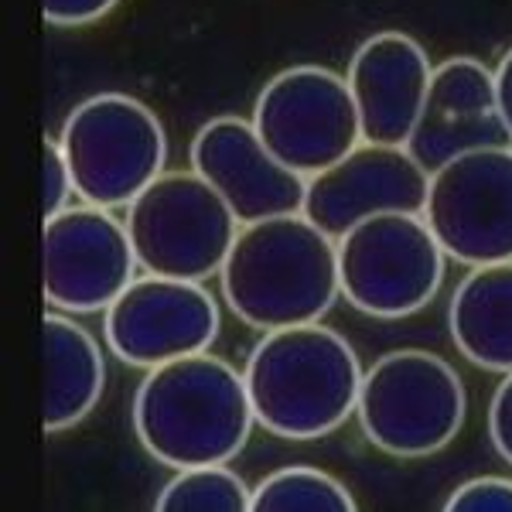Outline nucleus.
Masks as SVG:
<instances>
[{
    "mask_svg": "<svg viewBox=\"0 0 512 512\" xmlns=\"http://www.w3.org/2000/svg\"><path fill=\"white\" fill-rule=\"evenodd\" d=\"M256 424L246 376L209 352L147 369L134 393V431L168 468L229 465Z\"/></svg>",
    "mask_w": 512,
    "mask_h": 512,
    "instance_id": "f257e3e1",
    "label": "nucleus"
},
{
    "mask_svg": "<svg viewBox=\"0 0 512 512\" xmlns=\"http://www.w3.org/2000/svg\"><path fill=\"white\" fill-rule=\"evenodd\" d=\"M229 311L250 328H291L321 321L342 294L338 239L304 212L239 226L219 270Z\"/></svg>",
    "mask_w": 512,
    "mask_h": 512,
    "instance_id": "f03ea898",
    "label": "nucleus"
},
{
    "mask_svg": "<svg viewBox=\"0 0 512 512\" xmlns=\"http://www.w3.org/2000/svg\"><path fill=\"white\" fill-rule=\"evenodd\" d=\"M243 376L263 431L287 441H315L355 414L366 373L342 332L308 321L263 335Z\"/></svg>",
    "mask_w": 512,
    "mask_h": 512,
    "instance_id": "7ed1b4c3",
    "label": "nucleus"
},
{
    "mask_svg": "<svg viewBox=\"0 0 512 512\" xmlns=\"http://www.w3.org/2000/svg\"><path fill=\"white\" fill-rule=\"evenodd\" d=\"M59 144L76 195L110 212L127 209L168 164V137L158 113L123 93L82 99L65 117Z\"/></svg>",
    "mask_w": 512,
    "mask_h": 512,
    "instance_id": "20e7f679",
    "label": "nucleus"
},
{
    "mask_svg": "<svg viewBox=\"0 0 512 512\" xmlns=\"http://www.w3.org/2000/svg\"><path fill=\"white\" fill-rule=\"evenodd\" d=\"M468 396L458 369L424 349L386 352L359 390V424L369 444L393 458H427L458 437Z\"/></svg>",
    "mask_w": 512,
    "mask_h": 512,
    "instance_id": "39448f33",
    "label": "nucleus"
},
{
    "mask_svg": "<svg viewBox=\"0 0 512 512\" xmlns=\"http://www.w3.org/2000/svg\"><path fill=\"white\" fill-rule=\"evenodd\" d=\"M123 222L144 274L198 284L219 274L243 226L198 171H164L127 205Z\"/></svg>",
    "mask_w": 512,
    "mask_h": 512,
    "instance_id": "423d86ee",
    "label": "nucleus"
},
{
    "mask_svg": "<svg viewBox=\"0 0 512 512\" xmlns=\"http://www.w3.org/2000/svg\"><path fill=\"white\" fill-rule=\"evenodd\" d=\"M448 253L424 212L369 216L338 239L342 297L369 318H407L444 284Z\"/></svg>",
    "mask_w": 512,
    "mask_h": 512,
    "instance_id": "0eeeda50",
    "label": "nucleus"
},
{
    "mask_svg": "<svg viewBox=\"0 0 512 512\" xmlns=\"http://www.w3.org/2000/svg\"><path fill=\"white\" fill-rule=\"evenodd\" d=\"M253 127L280 164L315 178L362 144L349 79L325 65H294L260 89Z\"/></svg>",
    "mask_w": 512,
    "mask_h": 512,
    "instance_id": "6e6552de",
    "label": "nucleus"
},
{
    "mask_svg": "<svg viewBox=\"0 0 512 512\" xmlns=\"http://www.w3.org/2000/svg\"><path fill=\"white\" fill-rule=\"evenodd\" d=\"M424 219L454 263L512 260V147L461 154L431 171Z\"/></svg>",
    "mask_w": 512,
    "mask_h": 512,
    "instance_id": "1a4fd4ad",
    "label": "nucleus"
},
{
    "mask_svg": "<svg viewBox=\"0 0 512 512\" xmlns=\"http://www.w3.org/2000/svg\"><path fill=\"white\" fill-rule=\"evenodd\" d=\"M127 222L99 205H69L45 219V301L65 315L106 311L137 280Z\"/></svg>",
    "mask_w": 512,
    "mask_h": 512,
    "instance_id": "9d476101",
    "label": "nucleus"
},
{
    "mask_svg": "<svg viewBox=\"0 0 512 512\" xmlns=\"http://www.w3.org/2000/svg\"><path fill=\"white\" fill-rule=\"evenodd\" d=\"M219 304L198 280L144 274L103 311V335L127 366L154 369L209 352L219 338Z\"/></svg>",
    "mask_w": 512,
    "mask_h": 512,
    "instance_id": "9b49d317",
    "label": "nucleus"
},
{
    "mask_svg": "<svg viewBox=\"0 0 512 512\" xmlns=\"http://www.w3.org/2000/svg\"><path fill=\"white\" fill-rule=\"evenodd\" d=\"M431 171L407 147H386L362 140L352 154L308 178L304 216L342 239L352 226L383 212H424Z\"/></svg>",
    "mask_w": 512,
    "mask_h": 512,
    "instance_id": "f8f14e48",
    "label": "nucleus"
},
{
    "mask_svg": "<svg viewBox=\"0 0 512 512\" xmlns=\"http://www.w3.org/2000/svg\"><path fill=\"white\" fill-rule=\"evenodd\" d=\"M188 158H192V171H198L226 198L243 226L304 209L308 178L280 164L267 151L253 120H209L195 134Z\"/></svg>",
    "mask_w": 512,
    "mask_h": 512,
    "instance_id": "ddd939ff",
    "label": "nucleus"
},
{
    "mask_svg": "<svg viewBox=\"0 0 512 512\" xmlns=\"http://www.w3.org/2000/svg\"><path fill=\"white\" fill-rule=\"evenodd\" d=\"M509 140L495 93V72L472 55H454L437 65L407 151L427 171H437L461 154L502 147Z\"/></svg>",
    "mask_w": 512,
    "mask_h": 512,
    "instance_id": "4468645a",
    "label": "nucleus"
},
{
    "mask_svg": "<svg viewBox=\"0 0 512 512\" xmlns=\"http://www.w3.org/2000/svg\"><path fill=\"white\" fill-rule=\"evenodd\" d=\"M431 76L434 69L424 45L403 31H379L362 41L345 76L359 110L362 140L407 147L424 110Z\"/></svg>",
    "mask_w": 512,
    "mask_h": 512,
    "instance_id": "2eb2a0df",
    "label": "nucleus"
},
{
    "mask_svg": "<svg viewBox=\"0 0 512 512\" xmlns=\"http://www.w3.org/2000/svg\"><path fill=\"white\" fill-rule=\"evenodd\" d=\"M41 352H45V427L48 434H59L96 410L106 386V362L93 332L55 308L41 325Z\"/></svg>",
    "mask_w": 512,
    "mask_h": 512,
    "instance_id": "dca6fc26",
    "label": "nucleus"
},
{
    "mask_svg": "<svg viewBox=\"0 0 512 512\" xmlns=\"http://www.w3.org/2000/svg\"><path fill=\"white\" fill-rule=\"evenodd\" d=\"M451 342L489 373H512V260L472 267L451 294Z\"/></svg>",
    "mask_w": 512,
    "mask_h": 512,
    "instance_id": "f3484780",
    "label": "nucleus"
},
{
    "mask_svg": "<svg viewBox=\"0 0 512 512\" xmlns=\"http://www.w3.org/2000/svg\"><path fill=\"white\" fill-rule=\"evenodd\" d=\"M250 512H355V499L335 475L291 465L256 485Z\"/></svg>",
    "mask_w": 512,
    "mask_h": 512,
    "instance_id": "a211bd4d",
    "label": "nucleus"
},
{
    "mask_svg": "<svg viewBox=\"0 0 512 512\" xmlns=\"http://www.w3.org/2000/svg\"><path fill=\"white\" fill-rule=\"evenodd\" d=\"M161 512H246L253 509V489L229 465L178 468V475L158 495Z\"/></svg>",
    "mask_w": 512,
    "mask_h": 512,
    "instance_id": "6ab92c4d",
    "label": "nucleus"
},
{
    "mask_svg": "<svg viewBox=\"0 0 512 512\" xmlns=\"http://www.w3.org/2000/svg\"><path fill=\"white\" fill-rule=\"evenodd\" d=\"M451 512H512V478L482 475L458 485L451 499L444 502Z\"/></svg>",
    "mask_w": 512,
    "mask_h": 512,
    "instance_id": "aec40b11",
    "label": "nucleus"
},
{
    "mask_svg": "<svg viewBox=\"0 0 512 512\" xmlns=\"http://www.w3.org/2000/svg\"><path fill=\"white\" fill-rule=\"evenodd\" d=\"M41 192H45L41 195L45 198V219L62 209H69V198L76 195V185H72V171L62 154V144L52 137L41 144Z\"/></svg>",
    "mask_w": 512,
    "mask_h": 512,
    "instance_id": "412c9836",
    "label": "nucleus"
},
{
    "mask_svg": "<svg viewBox=\"0 0 512 512\" xmlns=\"http://www.w3.org/2000/svg\"><path fill=\"white\" fill-rule=\"evenodd\" d=\"M120 0H45V21L55 28H82L110 14Z\"/></svg>",
    "mask_w": 512,
    "mask_h": 512,
    "instance_id": "4be33fe9",
    "label": "nucleus"
},
{
    "mask_svg": "<svg viewBox=\"0 0 512 512\" xmlns=\"http://www.w3.org/2000/svg\"><path fill=\"white\" fill-rule=\"evenodd\" d=\"M489 437H492L495 451L506 458V465H512V373H506V379H502L499 390L492 396Z\"/></svg>",
    "mask_w": 512,
    "mask_h": 512,
    "instance_id": "5701e85b",
    "label": "nucleus"
},
{
    "mask_svg": "<svg viewBox=\"0 0 512 512\" xmlns=\"http://www.w3.org/2000/svg\"><path fill=\"white\" fill-rule=\"evenodd\" d=\"M495 93H499V110H502V120H506L509 137H512V48L502 55L499 69H495Z\"/></svg>",
    "mask_w": 512,
    "mask_h": 512,
    "instance_id": "b1692460",
    "label": "nucleus"
}]
</instances>
